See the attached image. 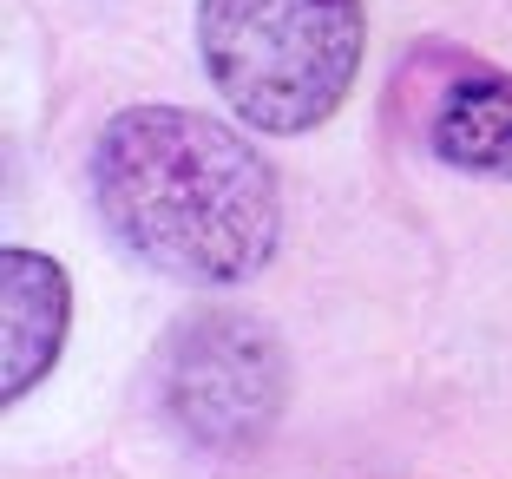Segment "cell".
Returning a JSON list of instances; mask_svg holds the SVG:
<instances>
[{"label": "cell", "mask_w": 512, "mask_h": 479, "mask_svg": "<svg viewBox=\"0 0 512 479\" xmlns=\"http://www.w3.org/2000/svg\"><path fill=\"white\" fill-rule=\"evenodd\" d=\"M92 204L132 256L197 289L250 283L283 230L270 158L184 105H132L106 119L92 145Z\"/></svg>", "instance_id": "obj_1"}, {"label": "cell", "mask_w": 512, "mask_h": 479, "mask_svg": "<svg viewBox=\"0 0 512 479\" xmlns=\"http://www.w3.org/2000/svg\"><path fill=\"white\" fill-rule=\"evenodd\" d=\"M427 145L440 165L473 171V178H512V79L467 66L434 92L427 112Z\"/></svg>", "instance_id": "obj_5"}, {"label": "cell", "mask_w": 512, "mask_h": 479, "mask_svg": "<svg viewBox=\"0 0 512 479\" xmlns=\"http://www.w3.org/2000/svg\"><path fill=\"white\" fill-rule=\"evenodd\" d=\"M73 283L40 250H0V394H33L66 348Z\"/></svg>", "instance_id": "obj_4"}, {"label": "cell", "mask_w": 512, "mask_h": 479, "mask_svg": "<svg viewBox=\"0 0 512 479\" xmlns=\"http://www.w3.org/2000/svg\"><path fill=\"white\" fill-rule=\"evenodd\" d=\"M165 407L197 447L250 453L283 414V342L250 309H204L165 342L158 361Z\"/></svg>", "instance_id": "obj_3"}, {"label": "cell", "mask_w": 512, "mask_h": 479, "mask_svg": "<svg viewBox=\"0 0 512 479\" xmlns=\"http://www.w3.org/2000/svg\"><path fill=\"white\" fill-rule=\"evenodd\" d=\"M362 0H197V53L250 132L296 138L335 119L362 73Z\"/></svg>", "instance_id": "obj_2"}]
</instances>
